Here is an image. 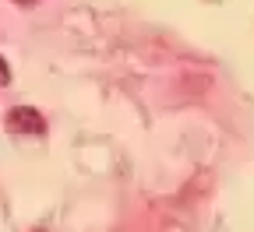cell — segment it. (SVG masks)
<instances>
[{
	"instance_id": "1",
	"label": "cell",
	"mask_w": 254,
	"mask_h": 232,
	"mask_svg": "<svg viewBox=\"0 0 254 232\" xmlns=\"http://www.w3.org/2000/svg\"><path fill=\"white\" fill-rule=\"evenodd\" d=\"M7 127H11V130H28V134H32V130H36V134H43V130H46V123L32 113V109H14L11 120H7Z\"/></svg>"
},
{
	"instance_id": "2",
	"label": "cell",
	"mask_w": 254,
	"mask_h": 232,
	"mask_svg": "<svg viewBox=\"0 0 254 232\" xmlns=\"http://www.w3.org/2000/svg\"><path fill=\"white\" fill-rule=\"evenodd\" d=\"M7 81H11V67H7L4 60H0V85H7Z\"/></svg>"
}]
</instances>
